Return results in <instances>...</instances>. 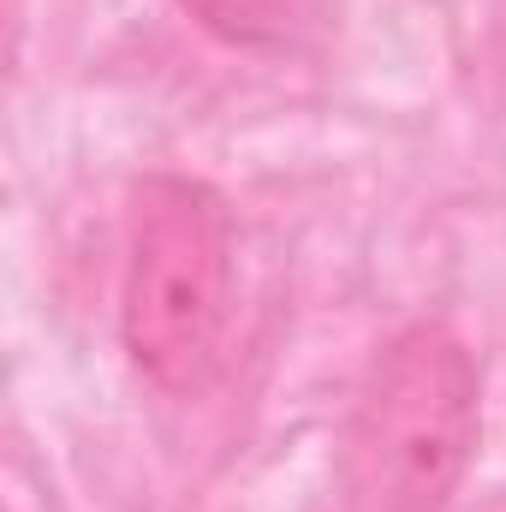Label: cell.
Instances as JSON below:
<instances>
[{
    "label": "cell",
    "mask_w": 506,
    "mask_h": 512,
    "mask_svg": "<svg viewBox=\"0 0 506 512\" xmlns=\"http://www.w3.org/2000/svg\"><path fill=\"white\" fill-rule=\"evenodd\" d=\"M179 6L233 48H292L310 24V0H179Z\"/></svg>",
    "instance_id": "3"
},
{
    "label": "cell",
    "mask_w": 506,
    "mask_h": 512,
    "mask_svg": "<svg viewBox=\"0 0 506 512\" xmlns=\"http://www.w3.org/2000/svg\"><path fill=\"white\" fill-rule=\"evenodd\" d=\"M477 453V364L441 322H411L358 387L328 512H447Z\"/></svg>",
    "instance_id": "2"
},
{
    "label": "cell",
    "mask_w": 506,
    "mask_h": 512,
    "mask_svg": "<svg viewBox=\"0 0 506 512\" xmlns=\"http://www.w3.org/2000/svg\"><path fill=\"white\" fill-rule=\"evenodd\" d=\"M239 304L233 209L191 173H149L131 185L120 334L143 382L197 399L221 376Z\"/></svg>",
    "instance_id": "1"
}]
</instances>
